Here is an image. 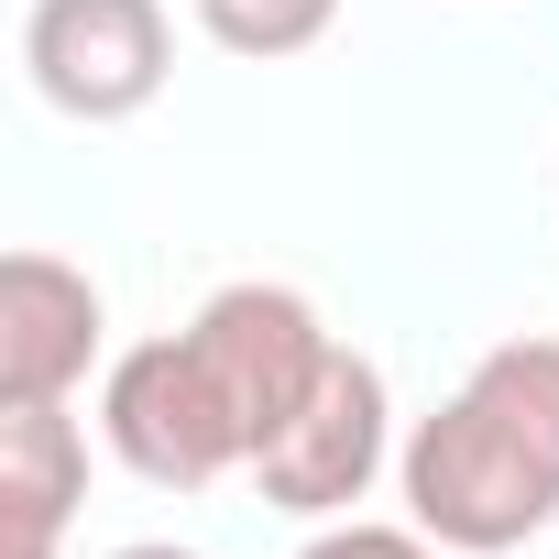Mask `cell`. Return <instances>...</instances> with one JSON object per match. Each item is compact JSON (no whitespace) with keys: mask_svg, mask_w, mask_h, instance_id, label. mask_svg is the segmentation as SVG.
Masks as SVG:
<instances>
[{"mask_svg":"<svg viewBox=\"0 0 559 559\" xmlns=\"http://www.w3.org/2000/svg\"><path fill=\"white\" fill-rule=\"evenodd\" d=\"M187 341L209 352V373H219V395H230V417H241V439H252V450L308 406V384H319V373H330V352H341V330H330L297 286H274V274H241V286L198 297Z\"/></svg>","mask_w":559,"mask_h":559,"instance_id":"obj_5","label":"cell"},{"mask_svg":"<svg viewBox=\"0 0 559 559\" xmlns=\"http://www.w3.org/2000/svg\"><path fill=\"white\" fill-rule=\"evenodd\" d=\"M395 472H406V515L439 548H461V559H493V548H526V537L559 526V483L526 461V439L472 384L406 428V461Z\"/></svg>","mask_w":559,"mask_h":559,"instance_id":"obj_1","label":"cell"},{"mask_svg":"<svg viewBox=\"0 0 559 559\" xmlns=\"http://www.w3.org/2000/svg\"><path fill=\"white\" fill-rule=\"evenodd\" d=\"M23 67L67 121H132L176 78V23H165V0H34Z\"/></svg>","mask_w":559,"mask_h":559,"instance_id":"obj_4","label":"cell"},{"mask_svg":"<svg viewBox=\"0 0 559 559\" xmlns=\"http://www.w3.org/2000/svg\"><path fill=\"white\" fill-rule=\"evenodd\" d=\"M99 428H110V450H121L143 483H165V493H198V483H219V472H252V439H241V417H230V395H219V373H209V352H198L187 330L132 341V352L110 362Z\"/></svg>","mask_w":559,"mask_h":559,"instance_id":"obj_2","label":"cell"},{"mask_svg":"<svg viewBox=\"0 0 559 559\" xmlns=\"http://www.w3.org/2000/svg\"><path fill=\"white\" fill-rule=\"evenodd\" d=\"M110 341L99 286L67 252H0V406H67Z\"/></svg>","mask_w":559,"mask_h":559,"instance_id":"obj_6","label":"cell"},{"mask_svg":"<svg viewBox=\"0 0 559 559\" xmlns=\"http://www.w3.org/2000/svg\"><path fill=\"white\" fill-rule=\"evenodd\" d=\"M297 559H439V548H428V526H362V515H330Z\"/></svg>","mask_w":559,"mask_h":559,"instance_id":"obj_10","label":"cell"},{"mask_svg":"<svg viewBox=\"0 0 559 559\" xmlns=\"http://www.w3.org/2000/svg\"><path fill=\"white\" fill-rule=\"evenodd\" d=\"M198 23H209V45H230V56H308L330 23H341V0H198Z\"/></svg>","mask_w":559,"mask_h":559,"instance_id":"obj_9","label":"cell"},{"mask_svg":"<svg viewBox=\"0 0 559 559\" xmlns=\"http://www.w3.org/2000/svg\"><path fill=\"white\" fill-rule=\"evenodd\" d=\"M461 384H472V395H483V406H493V417L526 439V461L559 483V341H548V330H526V341H493V352H483Z\"/></svg>","mask_w":559,"mask_h":559,"instance_id":"obj_8","label":"cell"},{"mask_svg":"<svg viewBox=\"0 0 559 559\" xmlns=\"http://www.w3.org/2000/svg\"><path fill=\"white\" fill-rule=\"evenodd\" d=\"M110 559H198V548H176V537H132V548H110Z\"/></svg>","mask_w":559,"mask_h":559,"instance_id":"obj_11","label":"cell"},{"mask_svg":"<svg viewBox=\"0 0 559 559\" xmlns=\"http://www.w3.org/2000/svg\"><path fill=\"white\" fill-rule=\"evenodd\" d=\"M384 439H395L384 362L341 341V352H330V373L308 384V406L252 450V483H263V504H286V515H319V526H330V515H352V504L373 493Z\"/></svg>","mask_w":559,"mask_h":559,"instance_id":"obj_3","label":"cell"},{"mask_svg":"<svg viewBox=\"0 0 559 559\" xmlns=\"http://www.w3.org/2000/svg\"><path fill=\"white\" fill-rule=\"evenodd\" d=\"M88 504V439L67 406H0V559H56Z\"/></svg>","mask_w":559,"mask_h":559,"instance_id":"obj_7","label":"cell"}]
</instances>
